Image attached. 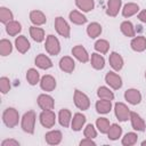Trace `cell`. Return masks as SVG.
Listing matches in <instances>:
<instances>
[{
  "instance_id": "obj_1",
  "label": "cell",
  "mask_w": 146,
  "mask_h": 146,
  "mask_svg": "<svg viewBox=\"0 0 146 146\" xmlns=\"http://www.w3.org/2000/svg\"><path fill=\"white\" fill-rule=\"evenodd\" d=\"M2 120L5 122V124L8 127V128H14L18 124V121H19V114L18 112L13 108V107H8L5 110L3 114H2Z\"/></svg>"
},
{
  "instance_id": "obj_2",
  "label": "cell",
  "mask_w": 146,
  "mask_h": 146,
  "mask_svg": "<svg viewBox=\"0 0 146 146\" xmlns=\"http://www.w3.org/2000/svg\"><path fill=\"white\" fill-rule=\"evenodd\" d=\"M35 120H36V115L33 111L26 112L22 117V129L27 133H33L35 127Z\"/></svg>"
},
{
  "instance_id": "obj_3",
  "label": "cell",
  "mask_w": 146,
  "mask_h": 146,
  "mask_svg": "<svg viewBox=\"0 0 146 146\" xmlns=\"http://www.w3.org/2000/svg\"><path fill=\"white\" fill-rule=\"evenodd\" d=\"M44 48H46V51L49 54V55H52V56H56L59 54L60 51V44H59V41L58 39L50 34L47 36L46 39V44H44Z\"/></svg>"
},
{
  "instance_id": "obj_4",
  "label": "cell",
  "mask_w": 146,
  "mask_h": 146,
  "mask_svg": "<svg viewBox=\"0 0 146 146\" xmlns=\"http://www.w3.org/2000/svg\"><path fill=\"white\" fill-rule=\"evenodd\" d=\"M74 104L75 106L79 108V110H82V111H86L89 108L90 106V99L89 97L83 94L82 91L80 90H75L74 91Z\"/></svg>"
},
{
  "instance_id": "obj_5",
  "label": "cell",
  "mask_w": 146,
  "mask_h": 146,
  "mask_svg": "<svg viewBox=\"0 0 146 146\" xmlns=\"http://www.w3.org/2000/svg\"><path fill=\"white\" fill-rule=\"evenodd\" d=\"M40 123L44 128H52L56 123V115L51 110H43L40 114Z\"/></svg>"
},
{
  "instance_id": "obj_6",
  "label": "cell",
  "mask_w": 146,
  "mask_h": 146,
  "mask_svg": "<svg viewBox=\"0 0 146 146\" xmlns=\"http://www.w3.org/2000/svg\"><path fill=\"white\" fill-rule=\"evenodd\" d=\"M114 111H115V116L119 119V121H127L130 119V110L129 107L123 104V103H116L114 106Z\"/></svg>"
},
{
  "instance_id": "obj_7",
  "label": "cell",
  "mask_w": 146,
  "mask_h": 146,
  "mask_svg": "<svg viewBox=\"0 0 146 146\" xmlns=\"http://www.w3.org/2000/svg\"><path fill=\"white\" fill-rule=\"evenodd\" d=\"M55 29L59 35H62L64 38L70 36V26L63 17H57L55 19Z\"/></svg>"
},
{
  "instance_id": "obj_8",
  "label": "cell",
  "mask_w": 146,
  "mask_h": 146,
  "mask_svg": "<svg viewBox=\"0 0 146 146\" xmlns=\"http://www.w3.org/2000/svg\"><path fill=\"white\" fill-rule=\"evenodd\" d=\"M105 81L106 83L114 90H117L122 87V79L119 74L114 73V72H108L105 75Z\"/></svg>"
},
{
  "instance_id": "obj_9",
  "label": "cell",
  "mask_w": 146,
  "mask_h": 146,
  "mask_svg": "<svg viewBox=\"0 0 146 146\" xmlns=\"http://www.w3.org/2000/svg\"><path fill=\"white\" fill-rule=\"evenodd\" d=\"M38 105L41 110H52L55 102H54V98L51 96L42 94L38 97Z\"/></svg>"
},
{
  "instance_id": "obj_10",
  "label": "cell",
  "mask_w": 146,
  "mask_h": 146,
  "mask_svg": "<svg viewBox=\"0 0 146 146\" xmlns=\"http://www.w3.org/2000/svg\"><path fill=\"white\" fill-rule=\"evenodd\" d=\"M40 87L44 91H52L56 88V80L51 75H43L40 81Z\"/></svg>"
},
{
  "instance_id": "obj_11",
  "label": "cell",
  "mask_w": 146,
  "mask_h": 146,
  "mask_svg": "<svg viewBox=\"0 0 146 146\" xmlns=\"http://www.w3.org/2000/svg\"><path fill=\"white\" fill-rule=\"evenodd\" d=\"M124 98H125V100H128V103H130L132 105H137L141 100V95H140L139 90H137V89H128L124 92Z\"/></svg>"
},
{
  "instance_id": "obj_12",
  "label": "cell",
  "mask_w": 146,
  "mask_h": 146,
  "mask_svg": "<svg viewBox=\"0 0 146 146\" xmlns=\"http://www.w3.org/2000/svg\"><path fill=\"white\" fill-rule=\"evenodd\" d=\"M130 121H131V125L135 130H137V131H144L145 130L146 124H145L144 120L140 117V115L137 114L136 112L130 113Z\"/></svg>"
},
{
  "instance_id": "obj_13",
  "label": "cell",
  "mask_w": 146,
  "mask_h": 146,
  "mask_svg": "<svg viewBox=\"0 0 146 146\" xmlns=\"http://www.w3.org/2000/svg\"><path fill=\"white\" fill-rule=\"evenodd\" d=\"M74 67H75V63L73 58H71L70 56H64L59 60V68L66 73H72L74 71Z\"/></svg>"
},
{
  "instance_id": "obj_14",
  "label": "cell",
  "mask_w": 146,
  "mask_h": 146,
  "mask_svg": "<svg viewBox=\"0 0 146 146\" xmlns=\"http://www.w3.org/2000/svg\"><path fill=\"white\" fill-rule=\"evenodd\" d=\"M72 54L81 63H87L89 60V55H88L86 48H83L82 46H75L72 49Z\"/></svg>"
},
{
  "instance_id": "obj_15",
  "label": "cell",
  "mask_w": 146,
  "mask_h": 146,
  "mask_svg": "<svg viewBox=\"0 0 146 146\" xmlns=\"http://www.w3.org/2000/svg\"><path fill=\"white\" fill-rule=\"evenodd\" d=\"M46 141L49 145H58L62 141V132L59 130H51L46 133Z\"/></svg>"
},
{
  "instance_id": "obj_16",
  "label": "cell",
  "mask_w": 146,
  "mask_h": 146,
  "mask_svg": "<svg viewBox=\"0 0 146 146\" xmlns=\"http://www.w3.org/2000/svg\"><path fill=\"white\" fill-rule=\"evenodd\" d=\"M121 5H122V1L121 0H108L107 1V10H106V14L108 16L115 17L119 14V10L121 8Z\"/></svg>"
},
{
  "instance_id": "obj_17",
  "label": "cell",
  "mask_w": 146,
  "mask_h": 146,
  "mask_svg": "<svg viewBox=\"0 0 146 146\" xmlns=\"http://www.w3.org/2000/svg\"><path fill=\"white\" fill-rule=\"evenodd\" d=\"M30 19L31 22L35 25V26H39V25H43L46 22H47V18L44 16V14L40 10H32L30 13Z\"/></svg>"
},
{
  "instance_id": "obj_18",
  "label": "cell",
  "mask_w": 146,
  "mask_h": 146,
  "mask_svg": "<svg viewBox=\"0 0 146 146\" xmlns=\"http://www.w3.org/2000/svg\"><path fill=\"white\" fill-rule=\"evenodd\" d=\"M130 44H131L132 50L138 51V52L144 51V50L146 49V38H145V36H143V35L136 36V38H133V39H132V41H131V43H130Z\"/></svg>"
},
{
  "instance_id": "obj_19",
  "label": "cell",
  "mask_w": 146,
  "mask_h": 146,
  "mask_svg": "<svg viewBox=\"0 0 146 146\" xmlns=\"http://www.w3.org/2000/svg\"><path fill=\"white\" fill-rule=\"evenodd\" d=\"M15 46H16V49L21 54H25L30 49V41L24 35H19L15 40Z\"/></svg>"
},
{
  "instance_id": "obj_20",
  "label": "cell",
  "mask_w": 146,
  "mask_h": 146,
  "mask_svg": "<svg viewBox=\"0 0 146 146\" xmlns=\"http://www.w3.org/2000/svg\"><path fill=\"white\" fill-rule=\"evenodd\" d=\"M35 65L42 70H48L52 66V62L50 60L49 57H47L43 54H40L35 57Z\"/></svg>"
},
{
  "instance_id": "obj_21",
  "label": "cell",
  "mask_w": 146,
  "mask_h": 146,
  "mask_svg": "<svg viewBox=\"0 0 146 146\" xmlns=\"http://www.w3.org/2000/svg\"><path fill=\"white\" fill-rule=\"evenodd\" d=\"M110 64L111 66L115 70V71H120L123 67V58L121 57V55H119L117 52H112L110 55Z\"/></svg>"
},
{
  "instance_id": "obj_22",
  "label": "cell",
  "mask_w": 146,
  "mask_h": 146,
  "mask_svg": "<svg viewBox=\"0 0 146 146\" xmlns=\"http://www.w3.org/2000/svg\"><path fill=\"white\" fill-rule=\"evenodd\" d=\"M71 119H72V114H71V112L67 108H63V110L59 111V113H58V121H59L62 127L67 128L70 125Z\"/></svg>"
},
{
  "instance_id": "obj_23",
  "label": "cell",
  "mask_w": 146,
  "mask_h": 146,
  "mask_svg": "<svg viewBox=\"0 0 146 146\" xmlns=\"http://www.w3.org/2000/svg\"><path fill=\"white\" fill-rule=\"evenodd\" d=\"M86 123V116L81 113H75L72 120V129L74 131H80Z\"/></svg>"
},
{
  "instance_id": "obj_24",
  "label": "cell",
  "mask_w": 146,
  "mask_h": 146,
  "mask_svg": "<svg viewBox=\"0 0 146 146\" xmlns=\"http://www.w3.org/2000/svg\"><path fill=\"white\" fill-rule=\"evenodd\" d=\"M111 108H112V103L108 99H100V100H98L96 103V110L100 114L108 113L111 111Z\"/></svg>"
},
{
  "instance_id": "obj_25",
  "label": "cell",
  "mask_w": 146,
  "mask_h": 146,
  "mask_svg": "<svg viewBox=\"0 0 146 146\" xmlns=\"http://www.w3.org/2000/svg\"><path fill=\"white\" fill-rule=\"evenodd\" d=\"M21 30H22L21 23L16 22V21H10L9 23L6 24V31H7V33H8L9 35H11V36L17 35V34L21 32Z\"/></svg>"
},
{
  "instance_id": "obj_26",
  "label": "cell",
  "mask_w": 146,
  "mask_h": 146,
  "mask_svg": "<svg viewBox=\"0 0 146 146\" xmlns=\"http://www.w3.org/2000/svg\"><path fill=\"white\" fill-rule=\"evenodd\" d=\"M120 29H121V32H122L125 36H128V38H132V36H135V34H136V32H135V27H133L132 23L129 22V21H124V22H122Z\"/></svg>"
},
{
  "instance_id": "obj_27",
  "label": "cell",
  "mask_w": 146,
  "mask_h": 146,
  "mask_svg": "<svg viewBox=\"0 0 146 146\" xmlns=\"http://www.w3.org/2000/svg\"><path fill=\"white\" fill-rule=\"evenodd\" d=\"M90 62H91L92 67L96 68V70H102V68H104V66H105V59H104V57H103L102 55L97 54V52L91 54V59H90Z\"/></svg>"
},
{
  "instance_id": "obj_28",
  "label": "cell",
  "mask_w": 146,
  "mask_h": 146,
  "mask_svg": "<svg viewBox=\"0 0 146 146\" xmlns=\"http://www.w3.org/2000/svg\"><path fill=\"white\" fill-rule=\"evenodd\" d=\"M87 33H88L89 38H91V39H95V38L99 36L100 33H102V26H100V24H98L96 22L95 23H90L88 25V27H87Z\"/></svg>"
},
{
  "instance_id": "obj_29",
  "label": "cell",
  "mask_w": 146,
  "mask_h": 146,
  "mask_svg": "<svg viewBox=\"0 0 146 146\" xmlns=\"http://www.w3.org/2000/svg\"><path fill=\"white\" fill-rule=\"evenodd\" d=\"M138 10H139V7L137 3L129 2V3L124 5V7L122 9V15L124 17H130V16H133L135 14H137Z\"/></svg>"
},
{
  "instance_id": "obj_30",
  "label": "cell",
  "mask_w": 146,
  "mask_h": 146,
  "mask_svg": "<svg viewBox=\"0 0 146 146\" xmlns=\"http://www.w3.org/2000/svg\"><path fill=\"white\" fill-rule=\"evenodd\" d=\"M30 35L32 36V39L36 42H41L44 40V31L41 27H36V26H31L30 27Z\"/></svg>"
},
{
  "instance_id": "obj_31",
  "label": "cell",
  "mask_w": 146,
  "mask_h": 146,
  "mask_svg": "<svg viewBox=\"0 0 146 146\" xmlns=\"http://www.w3.org/2000/svg\"><path fill=\"white\" fill-rule=\"evenodd\" d=\"M70 19H71L72 23H74V24H76V25H82V24H84V23L87 22L86 16L82 15V14H81L80 11H78V10H72V11L70 13Z\"/></svg>"
},
{
  "instance_id": "obj_32",
  "label": "cell",
  "mask_w": 146,
  "mask_h": 146,
  "mask_svg": "<svg viewBox=\"0 0 146 146\" xmlns=\"http://www.w3.org/2000/svg\"><path fill=\"white\" fill-rule=\"evenodd\" d=\"M75 5L79 9H81L82 11H86V13L92 10L95 7L94 0H75Z\"/></svg>"
},
{
  "instance_id": "obj_33",
  "label": "cell",
  "mask_w": 146,
  "mask_h": 146,
  "mask_svg": "<svg viewBox=\"0 0 146 146\" xmlns=\"http://www.w3.org/2000/svg\"><path fill=\"white\" fill-rule=\"evenodd\" d=\"M121 133H122V128L119 124L114 123V124H111L110 130L107 132V136H108V138L111 140H116V139H119V137L121 136Z\"/></svg>"
},
{
  "instance_id": "obj_34",
  "label": "cell",
  "mask_w": 146,
  "mask_h": 146,
  "mask_svg": "<svg viewBox=\"0 0 146 146\" xmlns=\"http://www.w3.org/2000/svg\"><path fill=\"white\" fill-rule=\"evenodd\" d=\"M26 80H27V82H29L30 84H32V86L36 84V83L39 82V80H40V74H39V72H38L35 68H30V70L26 72Z\"/></svg>"
},
{
  "instance_id": "obj_35",
  "label": "cell",
  "mask_w": 146,
  "mask_h": 146,
  "mask_svg": "<svg viewBox=\"0 0 146 146\" xmlns=\"http://www.w3.org/2000/svg\"><path fill=\"white\" fill-rule=\"evenodd\" d=\"M97 95L100 99H108V100H113L114 98V94L113 91L110 90V88L107 87H99L97 90Z\"/></svg>"
},
{
  "instance_id": "obj_36",
  "label": "cell",
  "mask_w": 146,
  "mask_h": 146,
  "mask_svg": "<svg viewBox=\"0 0 146 146\" xmlns=\"http://www.w3.org/2000/svg\"><path fill=\"white\" fill-rule=\"evenodd\" d=\"M96 125H97L98 130H99L102 133H107L108 130H110V127H111L110 121H108L106 117H99V119H97Z\"/></svg>"
},
{
  "instance_id": "obj_37",
  "label": "cell",
  "mask_w": 146,
  "mask_h": 146,
  "mask_svg": "<svg viewBox=\"0 0 146 146\" xmlns=\"http://www.w3.org/2000/svg\"><path fill=\"white\" fill-rule=\"evenodd\" d=\"M13 50V46L10 43L9 40L7 39H2L0 41V54L1 56H8Z\"/></svg>"
},
{
  "instance_id": "obj_38",
  "label": "cell",
  "mask_w": 146,
  "mask_h": 146,
  "mask_svg": "<svg viewBox=\"0 0 146 146\" xmlns=\"http://www.w3.org/2000/svg\"><path fill=\"white\" fill-rule=\"evenodd\" d=\"M0 21L1 23H5V24L9 23L10 21H13V13L6 7H1L0 8Z\"/></svg>"
},
{
  "instance_id": "obj_39",
  "label": "cell",
  "mask_w": 146,
  "mask_h": 146,
  "mask_svg": "<svg viewBox=\"0 0 146 146\" xmlns=\"http://www.w3.org/2000/svg\"><path fill=\"white\" fill-rule=\"evenodd\" d=\"M95 49H96V51H98L100 54H106L110 49V43L104 39L97 40L95 43Z\"/></svg>"
},
{
  "instance_id": "obj_40",
  "label": "cell",
  "mask_w": 146,
  "mask_h": 146,
  "mask_svg": "<svg viewBox=\"0 0 146 146\" xmlns=\"http://www.w3.org/2000/svg\"><path fill=\"white\" fill-rule=\"evenodd\" d=\"M137 139H138L137 133H135V132H128V133L122 138V145H124V146L135 145V144L137 143Z\"/></svg>"
},
{
  "instance_id": "obj_41",
  "label": "cell",
  "mask_w": 146,
  "mask_h": 146,
  "mask_svg": "<svg viewBox=\"0 0 146 146\" xmlns=\"http://www.w3.org/2000/svg\"><path fill=\"white\" fill-rule=\"evenodd\" d=\"M0 89H1L2 94H7L10 90V81H9L8 78L2 76L0 79Z\"/></svg>"
},
{
  "instance_id": "obj_42",
  "label": "cell",
  "mask_w": 146,
  "mask_h": 146,
  "mask_svg": "<svg viewBox=\"0 0 146 146\" xmlns=\"http://www.w3.org/2000/svg\"><path fill=\"white\" fill-rule=\"evenodd\" d=\"M83 135L86 138H95L97 136V131L95 129V127L92 124H88L86 128H84V131H83Z\"/></svg>"
},
{
  "instance_id": "obj_43",
  "label": "cell",
  "mask_w": 146,
  "mask_h": 146,
  "mask_svg": "<svg viewBox=\"0 0 146 146\" xmlns=\"http://www.w3.org/2000/svg\"><path fill=\"white\" fill-rule=\"evenodd\" d=\"M1 146H19V143L14 139H6L2 141Z\"/></svg>"
},
{
  "instance_id": "obj_44",
  "label": "cell",
  "mask_w": 146,
  "mask_h": 146,
  "mask_svg": "<svg viewBox=\"0 0 146 146\" xmlns=\"http://www.w3.org/2000/svg\"><path fill=\"white\" fill-rule=\"evenodd\" d=\"M80 145H81V146H84V145H89V146H91V145H92V146H95V145H96V143H95L91 138H84L83 140H81V141H80Z\"/></svg>"
},
{
  "instance_id": "obj_45",
  "label": "cell",
  "mask_w": 146,
  "mask_h": 146,
  "mask_svg": "<svg viewBox=\"0 0 146 146\" xmlns=\"http://www.w3.org/2000/svg\"><path fill=\"white\" fill-rule=\"evenodd\" d=\"M138 18H139V21L146 23V9L143 10V11H140V13L138 14Z\"/></svg>"
},
{
  "instance_id": "obj_46",
  "label": "cell",
  "mask_w": 146,
  "mask_h": 146,
  "mask_svg": "<svg viewBox=\"0 0 146 146\" xmlns=\"http://www.w3.org/2000/svg\"><path fill=\"white\" fill-rule=\"evenodd\" d=\"M141 145H143V146H144V145H146V140H144V141L141 143Z\"/></svg>"
},
{
  "instance_id": "obj_47",
  "label": "cell",
  "mask_w": 146,
  "mask_h": 146,
  "mask_svg": "<svg viewBox=\"0 0 146 146\" xmlns=\"http://www.w3.org/2000/svg\"><path fill=\"white\" fill-rule=\"evenodd\" d=\"M145 78H146V73H145Z\"/></svg>"
}]
</instances>
